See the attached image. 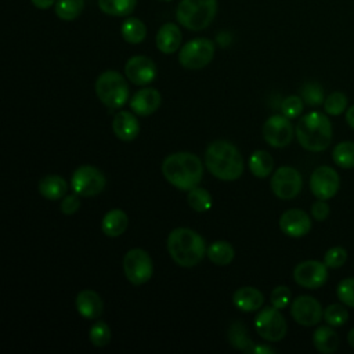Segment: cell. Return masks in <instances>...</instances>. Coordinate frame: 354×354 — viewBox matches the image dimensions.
I'll return each instance as SVG.
<instances>
[{"mask_svg":"<svg viewBox=\"0 0 354 354\" xmlns=\"http://www.w3.org/2000/svg\"><path fill=\"white\" fill-rule=\"evenodd\" d=\"M207 170L218 180L234 181L243 173V159L238 148L225 140L212 142L205 153Z\"/></svg>","mask_w":354,"mask_h":354,"instance_id":"cell-1","label":"cell"},{"mask_svg":"<svg viewBox=\"0 0 354 354\" xmlns=\"http://www.w3.org/2000/svg\"><path fill=\"white\" fill-rule=\"evenodd\" d=\"M162 173L176 188L189 191L201 183L203 166L196 155L191 152H176L163 160Z\"/></svg>","mask_w":354,"mask_h":354,"instance_id":"cell-2","label":"cell"},{"mask_svg":"<svg viewBox=\"0 0 354 354\" xmlns=\"http://www.w3.org/2000/svg\"><path fill=\"white\" fill-rule=\"evenodd\" d=\"M167 250L180 267H194L206 254L205 239L194 230L178 227L167 236Z\"/></svg>","mask_w":354,"mask_h":354,"instance_id":"cell-3","label":"cell"},{"mask_svg":"<svg viewBox=\"0 0 354 354\" xmlns=\"http://www.w3.org/2000/svg\"><path fill=\"white\" fill-rule=\"evenodd\" d=\"M299 144L311 152L326 149L332 141V124L325 113L313 111L300 118L296 124Z\"/></svg>","mask_w":354,"mask_h":354,"instance_id":"cell-4","label":"cell"},{"mask_svg":"<svg viewBox=\"0 0 354 354\" xmlns=\"http://www.w3.org/2000/svg\"><path fill=\"white\" fill-rule=\"evenodd\" d=\"M216 12L217 0H180L176 18L189 30H202L212 24Z\"/></svg>","mask_w":354,"mask_h":354,"instance_id":"cell-5","label":"cell"},{"mask_svg":"<svg viewBox=\"0 0 354 354\" xmlns=\"http://www.w3.org/2000/svg\"><path fill=\"white\" fill-rule=\"evenodd\" d=\"M95 94L109 109H119L129 100V86L116 71H105L95 80Z\"/></svg>","mask_w":354,"mask_h":354,"instance_id":"cell-6","label":"cell"},{"mask_svg":"<svg viewBox=\"0 0 354 354\" xmlns=\"http://www.w3.org/2000/svg\"><path fill=\"white\" fill-rule=\"evenodd\" d=\"M214 55V43L206 37H196L185 43L178 53V62L185 69H202Z\"/></svg>","mask_w":354,"mask_h":354,"instance_id":"cell-7","label":"cell"},{"mask_svg":"<svg viewBox=\"0 0 354 354\" xmlns=\"http://www.w3.org/2000/svg\"><path fill=\"white\" fill-rule=\"evenodd\" d=\"M123 271L133 285H142L153 274L152 259L144 249H130L123 257Z\"/></svg>","mask_w":354,"mask_h":354,"instance_id":"cell-8","label":"cell"},{"mask_svg":"<svg viewBox=\"0 0 354 354\" xmlns=\"http://www.w3.org/2000/svg\"><path fill=\"white\" fill-rule=\"evenodd\" d=\"M254 329L260 337L268 342H279L285 337L288 325L278 308L264 307L254 318Z\"/></svg>","mask_w":354,"mask_h":354,"instance_id":"cell-9","label":"cell"},{"mask_svg":"<svg viewBox=\"0 0 354 354\" xmlns=\"http://www.w3.org/2000/svg\"><path fill=\"white\" fill-rule=\"evenodd\" d=\"M71 184L77 195L94 196L105 188L106 178L100 169L90 165H83L73 171Z\"/></svg>","mask_w":354,"mask_h":354,"instance_id":"cell-10","label":"cell"},{"mask_svg":"<svg viewBox=\"0 0 354 354\" xmlns=\"http://www.w3.org/2000/svg\"><path fill=\"white\" fill-rule=\"evenodd\" d=\"M301 174L292 166H281L271 177V189L279 199H293L301 191Z\"/></svg>","mask_w":354,"mask_h":354,"instance_id":"cell-11","label":"cell"},{"mask_svg":"<svg viewBox=\"0 0 354 354\" xmlns=\"http://www.w3.org/2000/svg\"><path fill=\"white\" fill-rule=\"evenodd\" d=\"M340 187L337 171L330 166L317 167L310 177V189L317 199H330L336 195Z\"/></svg>","mask_w":354,"mask_h":354,"instance_id":"cell-12","label":"cell"},{"mask_svg":"<svg viewBox=\"0 0 354 354\" xmlns=\"http://www.w3.org/2000/svg\"><path fill=\"white\" fill-rule=\"evenodd\" d=\"M295 282L306 289H318L328 279V267L317 260L299 263L293 270Z\"/></svg>","mask_w":354,"mask_h":354,"instance_id":"cell-13","label":"cell"},{"mask_svg":"<svg viewBox=\"0 0 354 354\" xmlns=\"http://www.w3.org/2000/svg\"><path fill=\"white\" fill-rule=\"evenodd\" d=\"M293 126L285 115H274L268 118L263 126L264 140L275 148H283L293 140Z\"/></svg>","mask_w":354,"mask_h":354,"instance_id":"cell-14","label":"cell"},{"mask_svg":"<svg viewBox=\"0 0 354 354\" xmlns=\"http://www.w3.org/2000/svg\"><path fill=\"white\" fill-rule=\"evenodd\" d=\"M290 314L297 324L303 326H313L321 321L324 317V310L315 297L303 295L293 300Z\"/></svg>","mask_w":354,"mask_h":354,"instance_id":"cell-15","label":"cell"},{"mask_svg":"<svg viewBox=\"0 0 354 354\" xmlns=\"http://www.w3.org/2000/svg\"><path fill=\"white\" fill-rule=\"evenodd\" d=\"M124 73L133 84L144 86L155 79L156 65L151 58L145 55H134L127 59L124 65Z\"/></svg>","mask_w":354,"mask_h":354,"instance_id":"cell-16","label":"cell"},{"mask_svg":"<svg viewBox=\"0 0 354 354\" xmlns=\"http://www.w3.org/2000/svg\"><path fill=\"white\" fill-rule=\"evenodd\" d=\"M279 228L282 232L292 238H300L310 232V216L301 209H289L279 217Z\"/></svg>","mask_w":354,"mask_h":354,"instance_id":"cell-17","label":"cell"},{"mask_svg":"<svg viewBox=\"0 0 354 354\" xmlns=\"http://www.w3.org/2000/svg\"><path fill=\"white\" fill-rule=\"evenodd\" d=\"M162 97L156 88L147 87L138 90L130 100V106L134 113L140 116L152 115L160 105Z\"/></svg>","mask_w":354,"mask_h":354,"instance_id":"cell-18","label":"cell"},{"mask_svg":"<svg viewBox=\"0 0 354 354\" xmlns=\"http://www.w3.org/2000/svg\"><path fill=\"white\" fill-rule=\"evenodd\" d=\"M75 306L77 313L87 319L98 318L104 310V303L101 296L97 292L90 289H84L77 293L75 299Z\"/></svg>","mask_w":354,"mask_h":354,"instance_id":"cell-19","label":"cell"},{"mask_svg":"<svg viewBox=\"0 0 354 354\" xmlns=\"http://www.w3.org/2000/svg\"><path fill=\"white\" fill-rule=\"evenodd\" d=\"M112 130L119 140L131 141L140 133V123L133 113L127 111H120L113 116Z\"/></svg>","mask_w":354,"mask_h":354,"instance_id":"cell-20","label":"cell"},{"mask_svg":"<svg viewBox=\"0 0 354 354\" xmlns=\"http://www.w3.org/2000/svg\"><path fill=\"white\" fill-rule=\"evenodd\" d=\"M181 30L173 22L163 24L156 33V47L163 54H173L181 44Z\"/></svg>","mask_w":354,"mask_h":354,"instance_id":"cell-21","label":"cell"},{"mask_svg":"<svg viewBox=\"0 0 354 354\" xmlns=\"http://www.w3.org/2000/svg\"><path fill=\"white\" fill-rule=\"evenodd\" d=\"M232 303L238 310L243 313H252L261 308L264 297L259 289L253 286H242L234 292Z\"/></svg>","mask_w":354,"mask_h":354,"instance_id":"cell-22","label":"cell"},{"mask_svg":"<svg viewBox=\"0 0 354 354\" xmlns=\"http://www.w3.org/2000/svg\"><path fill=\"white\" fill-rule=\"evenodd\" d=\"M127 224H129L127 214L120 209H112L104 216L101 223V230L106 236L116 238L126 231Z\"/></svg>","mask_w":354,"mask_h":354,"instance_id":"cell-23","label":"cell"},{"mask_svg":"<svg viewBox=\"0 0 354 354\" xmlns=\"http://www.w3.org/2000/svg\"><path fill=\"white\" fill-rule=\"evenodd\" d=\"M68 189L66 181L57 174H48L44 176L39 183V191L41 196H44L48 201H57L65 196Z\"/></svg>","mask_w":354,"mask_h":354,"instance_id":"cell-24","label":"cell"},{"mask_svg":"<svg viewBox=\"0 0 354 354\" xmlns=\"http://www.w3.org/2000/svg\"><path fill=\"white\" fill-rule=\"evenodd\" d=\"M314 347L324 354H332L339 347V336L330 326H319L313 333Z\"/></svg>","mask_w":354,"mask_h":354,"instance_id":"cell-25","label":"cell"},{"mask_svg":"<svg viewBox=\"0 0 354 354\" xmlns=\"http://www.w3.org/2000/svg\"><path fill=\"white\" fill-rule=\"evenodd\" d=\"M122 37L130 44L141 43L147 36V26L145 24L134 17H129L123 21L120 26Z\"/></svg>","mask_w":354,"mask_h":354,"instance_id":"cell-26","label":"cell"},{"mask_svg":"<svg viewBox=\"0 0 354 354\" xmlns=\"http://www.w3.org/2000/svg\"><path fill=\"white\" fill-rule=\"evenodd\" d=\"M274 167V159L272 156L263 149L254 151L249 158V169L252 174H254L259 178H264L270 176Z\"/></svg>","mask_w":354,"mask_h":354,"instance_id":"cell-27","label":"cell"},{"mask_svg":"<svg viewBox=\"0 0 354 354\" xmlns=\"http://www.w3.org/2000/svg\"><path fill=\"white\" fill-rule=\"evenodd\" d=\"M206 254L213 264L227 266L232 261L235 252H234L232 245L228 243L227 241H216L209 246Z\"/></svg>","mask_w":354,"mask_h":354,"instance_id":"cell-28","label":"cell"},{"mask_svg":"<svg viewBox=\"0 0 354 354\" xmlns=\"http://www.w3.org/2000/svg\"><path fill=\"white\" fill-rule=\"evenodd\" d=\"M137 6V0H98L100 10L111 17H127Z\"/></svg>","mask_w":354,"mask_h":354,"instance_id":"cell-29","label":"cell"},{"mask_svg":"<svg viewBox=\"0 0 354 354\" xmlns=\"http://www.w3.org/2000/svg\"><path fill=\"white\" fill-rule=\"evenodd\" d=\"M228 340H230L231 346H234L235 348L243 350L246 353H253L254 344L249 339V336L246 333L245 325H242L241 322H234L230 326V329H228Z\"/></svg>","mask_w":354,"mask_h":354,"instance_id":"cell-30","label":"cell"},{"mask_svg":"<svg viewBox=\"0 0 354 354\" xmlns=\"http://www.w3.org/2000/svg\"><path fill=\"white\" fill-rule=\"evenodd\" d=\"M333 162L343 169L354 167V142L353 141H342L335 145L332 152Z\"/></svg>","mask_w":354,"mask_h":354,"instance_id":"cell-31","label":"cell"},{"mask_svg":"<svg viewBox=\"0 0 354 354\" xmlns=\"http://www.w3.org/2000/svg\"><path fill=\"white\" fill-rule=\"evenodd\" d=\"M84 8V0H57L55 14L62 21L76 19Z\"/></svg>","mask_w":354,"mask_h":354,"instance_id":"cell-32","label":"cell"},{"mask_svg":"<svg viewBox=\"0 0 354 354\" xmlns=\"http://www.w3.org/2000/svg\"><path fill=\"white\" fill-rule=\"evenodd\" d=\"M187 202L195 212H206L212 207V195L207 189L195 187L188 191Z\"/></svg>","mask_w":354,"mask_h":354,"instance_id":"cell-33","label":"cell"},{"mask_svg":"<svg viewBox=\"0 0 354 354\" xmlns=\"http://www.w3.org/2000/svg\"><path fill=\"white\" fill-rule=\"evenodd\" d=\"M300 97L303 98L304 104H307L310 106L321 105L325 101L322 87L318 83H314V82H308V83H304L301 86Z\"/></svg>","mask_w":354,"mask_h":354,"instance_id":"cell-34","label":"cell"},{"mask_svg":"<svg viewBox=\"0 0 354 354\" xmlns=\"http://www.w3.org/2000/svg\"><path fill=\"white\" fill-rule=\"evenodd\" d=\"M324 319L330 326H342L348 319V311L344 306L333 303L324 310Z\"/></svg>","mask_w":354,"mask_h":354,"instance_id":"cell-35","label":"cell"},{"mask_svg":"<svg viewBox=\"0 0 354 354\" xmlns=\"http://www.w3.org/2000/svg\"><path fill=\"white\" fill-rule=\"evenodd\" d=\"M90 342L95 347H105L111 342V329L104 321H95L88 332Z\"/></svg>","mask_w":354,"mask_h":354,"instance_id":"cell-36","label":"cell"},{"mask_svg":"<svg viewBox=\"0 0 354 354\" xmlns=\"http://www.w3.org/2000/svg\"><path fill=\"white\" fill-rule=\"evenodd\" d=\"M347 97L340 91H333L324 101V109L328 115L337 116L347 109Z\"/></svg>","mask_w":354,"mask_h":354,"instance_id":"cell-37","label":"cell"},{"mask_svg":"<svg viewBox=\"0 0 354 354\" xmlns=\"http://www.w3.org/2000/svg\"><path fill=\"white\" fill-rule=\"evenodd\" d=\"M303 106H304V101H303L301 97L289 95L281 104L282 115H285L289 119H295L303 112Z\"/></svg>","mask_w":354,"mask_h":354,"instance_id":"cell-38","label":"cell"},{"mask_svg":"<svg viewBox=\"0 0 354 354\" xmlns=\"http://www.w3.org/2000/svg\"><path fill=\"white\" fill-rule=\"evenodd\" d=\"M347 261V250L342 246H333L324 254V263L328 268H339Z\"/></svg>","mask_w":354,"mask_h":354,"instance_id":"cell-39","label":"cell"},{"mask_svg":"<svg viewBox=\"0 0 354 354\" xmlns=\"http://www.w3.org/2000/svg\"><path fill=\"white\" fill-rule=\"evenodd\" d=\"M336 295L343 304L354 307V278L342 279L336 288Z\"/></svg>","mask_w":354,"mask_h":354,"instance_id":"cell-40","label":"cell"},{"mask_svg":"<svg viewBox=\"0 0 354 354\" xmlns=\"http://www.w3.org/2000/svg\"><path fill=\"white\" fill-rule=\"evenodd\" d=\"M290 290L288 286H283V285H279L277 288H274V290L271 292V296H270V301L271 304L278 308V310H283L289 301H290Z\"/></svg>","mask_w":354,"mask_h":354,"instance_id":"cell-41","label":"cell"},{"mask_svg":"<svg viewBox=\"0 0 354 354\" xmlns=\"http://www.w3.org/2000/svg\"><path fill=\"white\" fill-rule=\"evenodd\" d=\"M79 206H80V201H79V196L77 194H71V195H65L62 198V202H61V210L64 214H73L79 210Z\"/></svg>","mask_w":354,"mask_h":354,"instance_id":"cell-42","label":"cell"},{"mask_svg":"<svg viewBox=\"0 0 354 354\" xmlns=\"http://www.w3.org/2000/svg\"><path fill=\"white\" fill-rule=\"evenodd\" d=\"M311 214L317 221H324L329 216V205L324 199H318L311 206Z\"/></svg>","mask_w":354,"mask_h":354,"instance_id":"cell-43","label":"cell"},{"mask_svg":"<svg viewBox=\"0 0 354 354\" xmlns=\"http://www.w3.org/2000/svg\"><path fill=\"white\" fill-rule=\"evenodd\" d=\"M30 1L33 3L35 7H37L40 10H47L57 3V0H30Z\"/></svg>","mask_w":354,"mask_h":354,"instance_id":"cell-44","label":"cell"},{"mask_svg":"<svg viewBox=\"0 0 354 354\" xmlns=\"http://www.w3.org/2000/svg\"><path fill=\"white\" fill-rule=\"evenodd\" d=\"M271 353H274V348L263 344H257L253 348V354H271Z\"/></svg>","mask_w":354,"mask_h":354,"instance_id":"cell-45","label":"cell"},{"mask_svg":"<svg viewBox=\"0 0 354 354\" xmlns=\"http://www.w3.org/2000/svg\"><path fill=\"white\" fill-rule=\"evenodd\" d=\"M346 122L351 129H354V105L346 109Z\"/></svg>","mask_w":354,"mask_h":354,"instance_id":"cell-46","label":"cell"},{"mask_svg":"<svg viewBox=\"0 0 354 354\" xmlns=\"http://www.w3.org/2000/svg\"><path fill=\"white\" fill-rule=\"evenodd\" d=\"M347 342H348V344L354 348V328L350 329V332H348V335H347Z\"/></svg>","mask_w":354,"mask_h":354,"instance_id":"cell-47","label":"cell"},{"mask_svg":"<svg viewBox=\"0 0 354 354\" xmlns=\"http://www.w3.org/2000/svg\"><path fill=\"white\" fill-rule=\"evenodd\" d=\"M159 1H171V0H159Z\"/></svg>","mask_w":354,"mask_h":354,"instance_id":"cell-48","label":"cell"}]
</instances>
